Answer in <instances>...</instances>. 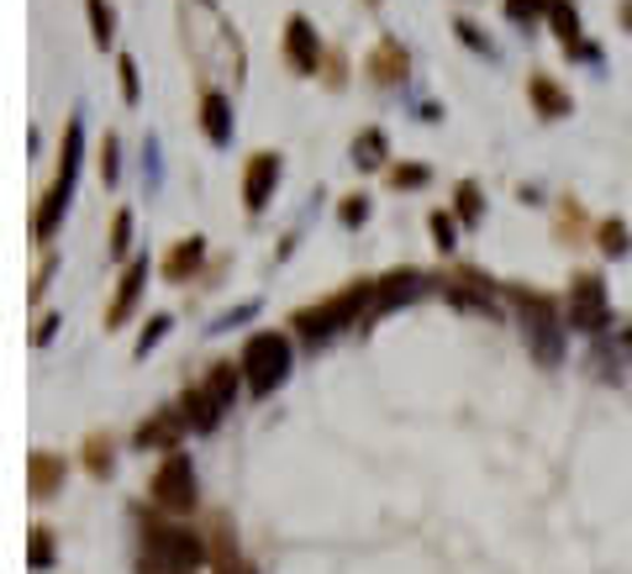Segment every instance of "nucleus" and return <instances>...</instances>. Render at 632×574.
Wrapping results in <instances>:
<instances>
[{
	"instance_id": "1",
	"label": "nucleus",
	"mask_w": 632,
	"mask_h": 574,
	"mask_svg": "<svg viewBox=\"0 0 632 574\" xmlns=\"http://www.w3.org/2000/svg\"><path fill=\"white\" fill-rule=\"evenodd\" d=\"M369 312H374V280H353L348 290L338 295H327L322 306H306V312H295V333L306 337V343H327L333 333L342 327H369Z\"/></svg>"
},
{
	"instance_id": "2",
	"label": "nucleus",
	"mask_w": 632,
	"mask_h": 574,
	"mask_svg": "<svg viewBox=\"0 0 632 574\" xmlns=\"http://www.w3.org/2000/svg\"><path fill=\"white\" fill-rule=\"evenodd\" d=\"M238 380H243V364L221 359L206 369V380H195L185 396H179V416L190 432H211L221 422V411L238 401Z\"/></svg>"
},
{
	"instance_id": "3",
	"label": "nucleus",
	"mask_w": 632,
	"mask_h": 574,
	"mask_svg": "<svg viewBox=\"0 0 632 574\" xmlns=\"http://www.w3.org/2000/svg\"><path fill=\"white\" fill-rule=\"evenodd\" d=\"M511 301H516V312L527 322V348H533L537 364H559L564 359V327L559 322V306L543 295V290H506Z\"/></svg>"
},
{
	"instance_id": "4",
	"label": "nucleus",
	"mask_w": 632,
	"mask_h": 574,
	"mask_svg": "<svg viewBox=\"0 0 632 574\" xmlns=\"http://www.w3.org/2000/svg\"><path fill=\"white\" fill-rule=\"evenodd\" d=\"M79 121H69L64 127V159H58V174H53V185L43 191V206H37V216H32V232H37V242H48L53 232H58V221H64V206H69L74 195V180H79Z\"/></svg>"
},
{
	"instance_id": "5",
	"label": "nucleus",
	"mask_w": 632,
	"mask_h": 574,
	"mask_svg": "<svg viewBox=\"0 0 632 574\" xmlns=\"http://www.w3.org/2000/svg\"><path fill=\"white\" fill-rule=\"evenodd\" d=\"M238 364H243V385L253 396H274L285 385V375H291V343L280 333H253L243 343Z\"/></svg>"
},
{
	"instance_id": "6",
	"label": "nucleus",
	"mask_w": 632,
	"mask_h": 574,
	"mask_svg": "<svg viewBox=\"0 0 632 574\" xmlns=\"http://www.w3.org/2000/svg\"><path fill=\"white\" fill-rule=\"evenodd\" d=\"M148 501L159 506L164 517H190L200 490H195V464L185 454H164V464L148 479Z\"/></svg>"
},
{
	"instance_id": "7",
	"label": "nucleus",
	"mask_w": 632,
	"mask_h": 574,
	"mask_svg": "<svg viewBox=\"0 0 632 574\" xmlns=\"http://www.w3.org/2000/svg\"><path fill=\"white\" fill-rule=\"evenodd\" d=\"M143 543L153 559H164L174 570H200L211 549H206V538L195 532V527H179V522H143Z\"/></svg>"
},
{
	"instance_id": "8",
	"label": "nucleus",
	"mask_w": 632,
	"mask_h": 574,
	"mask_svg": "<svg viewBox=\"0 0 632 574\" xmlns=\"http://www.w3.org/2000/svg\"><path fill=\"white\" fill-rule=\"evenodd\" d=\"M564 322H569L575 333H607L611 306H607V280H601V274L580 269V274L569 280V306H564Z\"/></svg>"
},
{
	"instance_id": "9",
	"label": "nucleus",
	"mask_w": 632,
	"mask_h": 574,
	"mask_svg": "<svg viewBox=\"0 0 632 574\" xmlns=\"http://www.w3.org/2000/svg\"><path fill=\"white\" fill-rule=\"evenodd\" d=\"M443 301H448V306H459V312H480V316L495 322V295H490V280H486V274H475V269L448 274V280H443Z\"/></svg>"
},
{
	"instance_id": "10",
	"label": "nucleus",
	"mask_w": 632,
	"mask_h": 574,
	"mask_svg": "<svg viewBox=\"0 0 632 574\" xmlns=\"http://www.w3.org/2000/svg\"><path fill=\"white\" fill-rule=\"evenodd\" d=\"M322 37H316V26L295 11L291 22H285V64H291L295 74H322Z\"/></svg>"
},
{
	"instance_id": "11",
	"label": "nucleus",
	"mask_w": 632,
	"mask_h": 574,
	"mask_svg": "<svg viewBox=\"0 0 632 574\" xmlns=\"http://www.w3.org/2000/svg\"><path fill=\"white\" fill-rule=\"evenodd\" d=\"M274 185H280V153L259 148V153L248 159V169H243V206H248V216L264 212L269 195H274Z\"/></svg>"
},
{
	"instance_id": "12",
	"label": "nucleus",
	"mask_w": 632,
	"mask_h": 574,
	"mask_svg": "<svg viewBox=\"0 0 632 574\" xmlns=\"http://www.w3.org/2000/svg\"><path fill=\"white\" fill-rule=\"evenodd\" d=\"M143 285H148V259H127L122 280H117V295H111V306H106V327H111V333H117V327H127V316L138 312Z\"/></svg>"
},
{
	"instance_id": "13",
	"label": "nucleus",
	"mask_w": 632,
	"mask_h": 574,
	"mask_svg": "<svg viewBox=\"0 0 632 574\" xmlns=\"http://www.w3.org/2000/svg\"><path fill=\"white\" fill-rule=\"evenodd\" d=\"M185 432H190V427H185L179 407H174V411H153L143 427H138V448H148V454H153V448H159V454H179Z\"/></svg>"
},
{
	"instance_id": "14",
	"label": "nucleus",
	"mask_w": 632,
	"mask_h": 574,
	"mask_svg": "<svg viewBox=\"0 0 632 574\" xmlns=\"http://www.w3.org/2000/svg\"><path fill=\"white\" fill-rule=\"evenodd\" d=\"M422 290H427V274H416V269H390V274L374 280V312H369V316L395 312L401 301H416Z\"/></svg>"
},
{
	"instance_id": "15",
	"label": "nucleus",
	"mask_w": 632,
	"mask_h": 574,
	"mask_svg": "<svg viewBox=\"0 0 632 574\" xmlns=\"http://www.w3.org/2000/svg\"><path fill=\"white\" fill-rule=\"evenodd\" d=\"M406 69H412V58H406V48L395 43V37H380L374 43V53L364 58V74L374 79V85H406Z\"/></svg>"
},
{
	"instance_id": "16",
	"label": "nucleus",
	"mask_w": 632,
	"mask_h": 574,
	"mask_svg": "<svg viewBox=\"0 0 632 574\" xmlns=\"http://www.w3.org/2000/svg\"><path fill=\"white\" fill-rule=\"evenodd\" d=\"M58 485H64V458L53 454V448L26 454V496H32V501H53Z\"/></svg>"
},
{
	"instance_id": "17",
	"label": "nucleus",
	"mask_w": 632,
	"mask_h": 574,
	"mask_svg": "<svg viewBox=\"0 0 632 574\" xmlns=\"http://www.w3.org/2000/svg\"><path fill=\"white\" fill-rule=\"evenodd\" d=\"M200 127L217 148L232 143V100L221 96L217 85H200Z\"/></svg>"
},
{
	"instance_id": "18",
	"label": "nucleus",
	"mask_w": 632,
	"mask_h": 574,
	"mask_svg": "<svg viewBox=\"0 0 632 574\" xmlns=\"http://www.w3.org/2000/svg\"><path fill=\"white\" fill-rule=\"evenodd\" d=\"M527 100H533V111H543L548 121H559L575 111L569 90H564L559 79H548V74H533V79H527Z\"/></svg>"
},
{
	"instance_id": "19",
	"label": "nucleus",
	"mask_w": 632,
	"mask_h": 574,
	"mask_svg": "<svg viewBox=\"0 0 632 574\" xmlns=\"http://www.w3.org/2000/svg\"><path fill=\"white\" fill-rule=\"evenodd\" d=\"M200 259H206V242H200V238H179V242L170 248V253H164L159 274H164L170 285H185L195 269H200Z\"/></svg>"
},
{
	"instance_id": "20",
	"label": "nucleus",
	"mask_w": 632,
	"mask_h": 574,
	"mask_svg": "<svg viewBox=\"0 0 632 574\" xmlns=\"http://www.w3.org/2000/svg\"><path fill=\"white\" fill-rule=\"evenodd\" d=\"M211 570L217 574H253V564H248L243 553H238V543H232V532L227 527H211Z\"/></svg>"
},
{
	"instance_id": "21",
	"label": "nucleus",
	"mask_w": 632,
	"mask_h": 574,
	"mask_svg": "<svg viewBox=\"0 0 632 574\" xmlns=\"http://www.w3.org/2000/svg\"><path fill=\"white\" fill-rule=\"evenodd\" d=\"M548 26H554V37H559L564 53H580V11H575L569 0H554V6H548Z\"/></svg>"
},
{
	"instance_id": "22",
	"label": "nucleus",
	"mask_w": 632,
	"mask_h": 574,
	"mask_svg": "<svg viewBox=\"0 0 632 574\" xmlns=\"http://www.w3.org/2000/svg\"><path fill=\"white\" fill-rule=\"evenodd\" d=\"M385 153H390V143L380 127H364V132L353 138V164L359 169H385Z\"/></svg>"
},
{
	"instance_id": "23",
	"label": "nucleus",
	"mask_w": 632,
	"mask_h": 574,
	"mask_svg": "<svg viewBox=\"0 0 632 574\" xmlns=\"http://www.w3.org/2000/svg\"><path fill=\"white\" fill-rule=\"evenodd\" d=\"M85 17H90V37H96V48H111V37H117V11H111L106 0H85Z\"/></svg>"
},
{
	"instance_id": "24",
	"label": "nucleus",
	"mask_w": 632,
	"mask_h": 574,
	"mask_svg": "<svg viewBox=\"0 0 632 574\" xmlns=\"http://www.w3.org/2000/svg\"><path fill=\"white\" fill-rule=\"evenodd\" d=\"M26 570H53V532L48 527H32L26 532Z\"/></svg>"
},
{
	"instance_id": "25",
	"label": "nucleus",
	"mask_w": 632,
	"mask_h": 574,
	"mask_svg": "<svg viewBox=\"0 0 632 574\" xmlns=\"http://www.w3.org/2000/svg\"><path fill=\"white\" fill-rule=\"evenodd\" d=\"M596 242H601V253H607V259H622V253L632 248V242H628V221H617V216L601 221V227H596Z\"/></svg>"
},
{
	"instance_id": "26",
	"label": "nucleus",
	"mask_w": 632,
	"mask_h": 574,
	"mask_svg": "<svg viewBox=\"0 0 632 574\" xmlns=\"http://www.w3.org/2000/svg\"><path fill=\"white\" fill-rule=\"evenodd\" d=\"M85 469H90V475L96 479H106L111 475V437H85Z\"/></svg>"
},
{
	"instance_id": "27",
	"label": "nucleus",
	"mask_w": 632,
	"mask_h": 574,
	"mask_svg": "<svg viewBox=\"0 0 632 574\" xmlns=\"http://www.w3.org/2000/svg\"><path fill=\"white\" fill-rule=\"evenodd\" d=\"M548 6H554V0H506V17L516 26H533L548 17Z\"/></svg>"
},
{
	"instance_id": "28",
	"label": "nucleus",
	"mask_w": 632,
	"mask_h": 574,
	"mask_svg": "<svg viewBox=\"0 0 632 574\" xmlns=\"http://www.w3.org/2000/svg\"><path fill=\"white\" fill-rule=\"evenodd\" d=\"M454 206H459V221H469V227H475V221H480V212H486V206H480V185H475V180H464L459 191H454Z\"/></svg>"
},
{
	"instance_id": "29",
	"label": "nucleus",
	"mask_w": 632,
	"mask_h": 574,
	"mask_svg": "<svg viewBox=\"0 0 632 574\" xmlns=\"http://www.w3.org/2000/svg\"><path fill=\"white\" fill-rule=\"evenodd\" d=\"M427 180H433L427 164H395V169H390V185H395V191H422Z\"/></svg>"
},
{
	"instance_id": "30",
	"label": "nucleus",
	"mask_w": 632,
	"mask_h": 574,
	"mask_svg": "<svg viewBox=\"0 0 632 574\" xmlns=\"http://www.w3.org/2000/svg\"><path fill=\"white\" fill-rule=\"evenodd\" d=\"M127 248H132V212H117L111 216V259H127Z\"/></svg>"
},
{
	"instance_id": "31",
	"label": "nucleus",
	"mask_w": 632,
	"mask_h": 574,
	"mask_svg": "<svg viewBox=\"0 0 632 574\" xmlns=\"http://www.w3.org/2000/svg\"><path fill=\"white\" fill-rule=\"evenodd\" d=\"M427 227H433V242H438L443 253H448V248H454V238H459V221H454L448 212H433V221H427Z\"/></svg>"
},
{
	"instance_id": "32",
	"label": "nucleus",
	"mask_w": 632,
	"mask_h": 574,
	"mask_svg": "<svg viewBox=\"0 0 632 574\" xmlns=\"http://www.w3.org/2000/svg\"><path fill=\"white\" fill-rule=\"evenodd\" d=\"M338 221H342V227H364V221H369V201H364V195H348V201L338 206Z\"/></svg>"
},
{
	"instance_id": "33",
	"label": "nucleus",
	"mask_w": 632,
	"mask_h": 574,
	"mask_svg": "<svg viewBox=\"0 0 632 574\" xmlns=\"http://www.w3.org/2000/svg\"><path fill=\"white\" fill-rule=\"evenodd\" d=\"M164 333H170V316H153V322L143 327V337H138V348H132V354H138V359H143V354H153V343H159Z\"/></svg>"
},
{
	"instance_id": "34",
	"label": "nucleus",
	"mask_w": 632,
	"mask_h": 574,
	"mask_svg": "<svg viewBox=\"0 0 632 574\" xmlns=\"http://www.w3.org/2000/svg\"><path fill=\"white\" fill-rule=\"evenodd\" d=\"M117 74H122V100L127 106H138V64H132V58H117Z\"/></svg>"
},
{
	"instance_id": "35",
	"label": "nucleus",
	"mask_w": 632,
	"mask_h": 574,
	"mask_svg": "<svg viewBox=\"0 0 632 574\" xmlns=\"http://www.w3.org/2000/svg\"><path fill=\"white\" fill-rule=\"evenodd\" d=\"M100 174H106V185H117V174H122V159H117V138H106V148H100Z\"/></svg>"
},
{
	"instance_id": "36",
	"label": "nucleus",
	"mask_w": 632,
	"mask_h": 574,
	"mask_svg": "<svg viewBox=\"0 0 632 574\" xmlns=\"http://www.w3.org/2000/svg\"><path fill=\"white\" fill-rule=\"evenodd\" d=\"M322 74H327L333 90H342V79H348V74H342V53H327V58H322Z\"/></svg>"
},
{
	"instance_id": "37",
	"label": "nucleus",
	"mask_w": 632,
	"mask_h": 574,
	"mask_svg": "<svg viewBox=\"0 0 632 574\" xmlns=\"http://www.w3.org/2000/svg\"><path fill=\"white\" fill-rule=\"evenodd\" d=\"M454 32H459V37H464V43H469L475 53H490V43L480 37V32H475V22H464V17H459V22H454Z\"/></svg>"
},
{
	"instance_id": "38",
	"label": "nucleus",
	"mask_w": 632,
	"mask_h": 574,
	"mask_svg": "<svg viewBox=\"0 0 632 574\" xmlns=\"http://www.w3.org/2000/svg\"><path fill=\"white\" fill-rule=\"evenodd\" d=\"M138 574H190V570H174V564H164V559L143 553V559H138Z\"/></svg>"
},
{
	"instance_id": "39",
	"label": "nucleus",
	"mask_w": 632,
	"mask_h": 574,
	"mask_svg": "<svg viewBox=\"0 0 632 574\" xmlns=\"http://www.w3.org/2000/svg\"><path fill=\"white\" fill-rule=\"evenodd\" d=\"M53 280V259H43V269H37V280H32V290H26V301H43V290H48Z\"/></svg>"
},
{
	"instance_id": "40",
	"label": "nucleus",
	"mask_w": 632,
	"mask_h": 574,
	"mask_svg": "<svg viewBox=\"0 0 632 574\" xmlns=\"http://www.w3.org/2000/svg\"><path fill=\"white\" fill-rule=\"evenodd\" d=\"M53 327H58V316H43V327L32 333V343H48V337H53Z\"/></svg>"
},
{
	"instance_id": "41",
	"label": "nucleus",
	"mask_w": 632,
	"mask_h": 574,
	"mask_svg": "<svg viewBox=\"0 0 632 574\" xmlns=\"http://www.w3.org/2000/svg\"><path fill=\"white\" fill-rule=\"evenodd\" d=\"M622 22L632 26V0H622Z\"/></svg>"
},
{
	"instance_id": "42",
	"label": "nucleus",
	"mask_w": 632,
	"mask_h": 574,
	"mask_svg": "<svg viewBox=\"0 0 632 574\" xmlns=\"http://www.w3.org/2000/svg\"><path fill=\"white\" fill-rule=\"evenodd\" d=\"M622 343H628V348H632V327H628V333H622Z\"/></svg>"
},
{
	"instance_id": "43",
	"label": "nucleus",
	"mask_w": 632,
	"mask_h": 574,
	"mask_svg": "<svg viewBox=\"0 0 632 574\" xmlns=\"http://www.w3.org/2000/svg\"><path fill=\"white\" fill-rule=\"evenodd\" d=\"M369 6H374V0H369Z\"/></svg>"
}]
</instances>
